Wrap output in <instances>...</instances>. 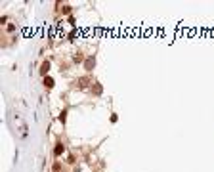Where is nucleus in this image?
<instances>
[{"instance_id": "20e7f679", "label": "nucleus", "mask_w": 214, "mask_h": 172, "mask_svg": "<svg viewBox=\"0 0 214 172\" xmlns=\"http://www.w3.org/2000/svg\"><path fill=\"white\" fill-rule=\"evenodd\" d=\"M96 61H94V57H90L88 61H86V69H92V65H94Z\"/></svg>"}, {"instance_id": "423d86ee", "label": "nucleus", "mask_w": 214, "mask_h": 172, "mask_svg": "<svg viewBox=\"0 0 214 172\" xmlns=\"http://www.w3.org/2000/svg\"><path fill=\"white\" fill-rule=\"evenodd\" d=\"M61 170V165H59V163H56V165H54V172H59Z\"/></svg>"}, {"instance_id": "f03ea898", "label": "nucleus", "mask_w": 214, "mask_h": 172, "mask_svg": "<svg viewBox=\"0 0 214 172\" xmlns=\"http://www.w3.org/2000/svg\"><path fill=\"white\" fill-rule=\"evenodd\" d=\"M44 86H46L48 90L54 88V78H52V76H44Z\"/></svg>"}, {"instance_id": "7ed1b4c3", "label": "nucleus", "mask_w": 214, "mask_h": 172, "mask_svg": "<svg viewBox=\"0 0 214 172\" xmlns=\"http://www.w3.org/2000/svg\"><path fill=\"white\" fill-rule=\"evenodd\" d=\"M48 69H50V61H44V63H42V67H40V75H44V76H46Z\"/></svg>"}, {"instance_id": "f257e3e1", "label": "nucleus", "mask_w": 214, "mask_h": 172, "mask_svg": "<svg viewBox=\"0 0 214 172\" xmlns=\"http://www.w3.org/2000/svg\"><path fill=\"white\" fill-rule=\"evenodd\" d=\"M63 149H65V147H63V143H56V147H54V155H56V157H59V155L63 153Z\"/></svg>"}, {"instance_id": "39448f33", "label": "nucleus", "mask_w": 214, "mask_h": 172, "mask_svg": "<svg viewBox=\"0 0 214 172\" xmlns=\"http://www.w3.org/2000/svg\"><path fill=\"white\" fill-rule=\"evenodd\" d=\"M65 117H67V111H61V115H59V121L65 122Z\"/></svg>"}, {"instance_id": "0eeeda50", "label": "nucleus", "mask_w": 214, "mask_h": 172, "mask_svg": "<svg viewBox=\"0 0 214 172\" xmlns=\"http://www.w3.org/2000/svg\"><path fill=\"white\" fill-rule=\"evenodd\" d=\"M94 92H96V94H101V86H100V84H96V88H94Z\"/></svg>"}]
</instances>
